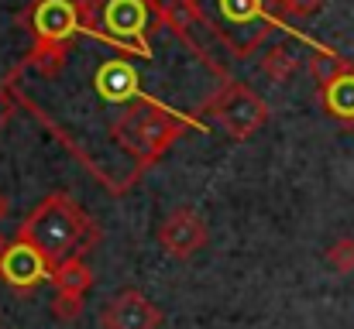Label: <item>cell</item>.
Instances as JSON below:
<instances>
[{
  "label": "cell",
  "instance_id": "6da1fadb",
  "mask_svg": "<svg viewBox=\"0 0 354 329\" xmlns=\"http://www.w3.org/2000/svg\"><path fill=\"white\" fill-rule=\"evenodd\" d=\"M24 237H28V243H35L48 261H62V257L73 250L76 237H80V217H76L66 203L52 199V203H45V206L31 217V223L24 226Z\"/></svg>",
  "mask_w": 354,
  "mask_h": 329
},
{
  "label": "cell",
  "instance_id": "7a4b0ae2",
  "mask_svg": "<svg viewBox=\"0 0 354 329\" xmlns=\"http://www.w3.org/2000/svg\"><path fill=\"white\" fill-rule=\"evenodd\" d=\"M97 24L107 38L131 52H148V3L145 0H100L97 3Z\"/></svg>",
  "mask_w": 354,
  "mask_h": 329
},
{
  "label": "cell",
  "instance_id": "3957f363",
  "mask_svg": "<svg viewBox=\"0 0 354 329\" xmlns=\"http://www.w3.org/2000/svg\"><path fill=\"white\" fill-rule=\"evenodd\" d=\"M210 17L217 21V28L227 34V41L237 52H248L251 41H258L268 28L265 0H214Z\"/></svg>",
  "mask_w": 354,
  "mask_h": 329
},
{
  "label": "cell",
  "instance_id": "277c9868",
  "mask_svg": "<svg viewBox=\"0 0 354 329\" xmlns=\"http://www.w3.org/2000/svg\"><path fill=\"white\" fill-rule=\"evenodd\" d=\"M0 278L14 288H31L48 278V257L35 243L17 240L0 254Z\"/></svg>",
  "mask_w": 354,
  "mask_h": 329
},
{
  "label": "cell",
  "instance_id": "5b68a950",
  "mask_svg": "<svg viewBox=\"0 0 354 329\" xmlns=\"http://www.w3.org/2000/svg\"><path fill=\"white\" fill-rule=\"evenodd\" d=\"M35 31L48 45H62L80 31V7L73 0H38L35 7Z\"/></svg>",
  "mask_w": 354,
  "mask_h": 329
},
{
  "label": "cell",
  "instance_id": "8992f818",
  "mask_svg": "<svg viewBox=\"0 0 354 329\" xmlns=\"http://www.w3.org/2000/svg\"><path fill=\"white\" fill-rule=\"evenodd\" d=\"M158 319H162L158 309L138 292H124L118 299H111V306L100 316L104 329H155Z\"/></svg>",
  "mask_w": 354,
  "mask_h": 329
},
{
  "label": "cell",
  "instance_id": "52a82bcc",
  "mask_svg": "<svg viewBox=\"0 0 354 329\" xmlns=\"http://www.w3.org/2000/svg\"><path fill=\"white\" fill-rule=\"evenodd\" d=\"M221 120L234 137H248L261 120H265V107L261 100H254L248 90H227V97L221 100Z\"/></svg>",
  "mask_w": 354,
  "mask_h": 329
},
{
  "label": "cell",
  "instance_id": "ba28073f",
  "mask_svg": "<svg viewBox=\"0 0 354 329\" xmlns=\"http://www.w3.org/2000/svg\"><path fill=\"white\" fill-rule=\"evenodd\" d=\"M203 237H207L203 223L193 217L189 210H183V213H172V217L165 219V226H162V247H165L169 254H176V257H186V254H193V250L203 243Z\"/></svg>",
  "mask_w": 354,
  "mask_h": 329
},
{
  "label": "cell",
  "instance_id": "9c48e42d",
  "mask_svg": "<svg viewBox=\"0 0 354 329\" xmlns=\"http://www.w3.org/2000/svg\"><path fill=\"white\" fill-rule=\"evenodd\" d=\"M93 83H97V93H100L104 100H111V103H124V100H131V97L138 93V72H134L124 59L104 62V66L97 69Z\"/></svg>",
  "mask_w": 354,
  "mask_h": 329
},
{
  "label": "cell",
  "instance_id": "30bf717a",
  "mask_svg": "<svg viewBox=\"0 0 354 329\" xmlns=\"http://www.w3.org/2000/svg\"><path fill=\"white\" fill-rule=\"evenodd\" d=\"M324 103L334 117L354 120V69L344 72L341 79H334L330 86H324Z\"/></svg>",
  "mask_w": 354,
  "mask_h": 329
},
{
  "label": "cell",
  "instance_id": "8fae6325",
  "mask_svg": "<svg viewBox=\"0 0 354 329\" xmlns=\"http://www.w3.org/2000/svg\"><path fill=\"white\" fill-rule=\"evenodd\" d=\"M52 278H55V288H59V292H76V295H83V292L93 285L90 268H83L80 261H62Z\"/></svg>",
  "mask_w": 354,
  "mask_h": 329
},
{
  "label": "cell",
  "instance_id": "7c38bea8",
  "mask_svg": "<svg viewBox=\"0 0 354 329\" xmlns=\"http://www.w3.org/2000/svg\"><path fill=\"white\" fill-rule=\"evenodd\" d=\"M310 69H313V79H317L320 86H330L334 79H341L344 72H351V66H348L344 59H337V55H330V52H324V55H317Z\"/></svg>",
  "mask_w": 354,
  "mask_h": 329
},
{
  "label": "cell",
  "instance_id": "4fadbf2b",
  "mask_svg": "<svg viewBox=\"0 0 354 329\" xmlns=\"http://www.w3.org/2000/svg\"><path fill=\"white\" fill-rule=\"evenodd\" d=\"M265 72L272 79H289L296 72V55L289 48H272V55L265 59Z\"/></svg>",
  "mask_w": 354,
  "mask_h": 329
},
{
  "label": "cell",
  "instance_id": "5bb4252c",
  "mask_svg": "<svg viewBox=\"0 0 354 329\" xmlns=\"http://www.w3.org/2000/svg\"><path fill=\"white\" fill-rule=\"evenodd\" d=\"M327 264H330L334 271H341V275H351L354 271V240L351 237L337 240V243L327 250Z\"/></svg>",
  "mask_w": 354,
  "mask_h": 329
},
{
  "label": "cell",
  "instance_id": "9a60e30c",
  "mask_svg": "<svg viewBox=\"0 0 354 329\" xmlns=\"http://www.w3.org/2000/svg\"><path fill=\"white\" fill-rule=\"evenodd\" d=\"M52 312H55L59 319H76V316L83 312V295H76V292H59L55 302H52Z\"/></svg>",
  "mask_w": 354,
  "mask_h": 329
},
{
  "label": "cell",
  "instance_id": "2e32d148",
  "mask_svg": "<svg viewBox=\"0 0 354 329\" xmlns=\"http://www.w3.org/2000/svg\"><path fill=\"white\" fill-rule=\"evenodd\" d=\"M324 0H286V7L289 10H296V14H310V10H317Z\"/></svg>",
  "mask_w": 354,
  "mask_h": 329
},
{
  "label": "cell",
  "instance_id": "e0dca14e",
  "mask_svg": "<svg viewBox=\"0 0 354 329\" xmlns=\"http://www.w3.org/2000/svg\"><path fill=\"white\" fill-rule=\"evenodd\" d=\"M7 117H10V103H7V97L0 93V123H3Z\"/></svg>",
  "mask_w": 354,
  "mask_h": 329
},
{
  "label": "cell",
  "instance_id": "ac0fdd59",
  "mask_svg": "<svg viewBox=\"0 0 354 329\" xmlns=\"http://www.w3.org/2000/svg\"><path fill=\"white\" fill-rule=\"evenodd\" d=\"M3 213H7V199L0 196V219H3Z\"/></svg>",
  "mask_w": 354,
  "mask_h": 329
}]
</instances>
